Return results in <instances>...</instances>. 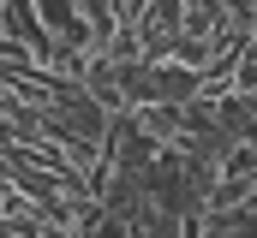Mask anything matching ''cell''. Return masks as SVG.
I'll return each mask as SVG.
<instances>
[{"instance_id": "6da1fadb", "label": "cell", "mask_w": 257, "mask_h": 238, "mask_svg": "<svg viewBox=\"0 0 257 238\" xmlns=\"http://www.w3.org/2000/svg\"><path fill=\"white\" fill-rule=\"evenodd\" d=\"M180 18H186V0H150L144 18H138V54L168 60V42L180 36Z\"/></svg>"}, {"instance_id": "7a4b0ae2", "label": "cell", "mask_w": 257, "mask_h": 238, "mask_svg": "<svg viewBox=\"0 0 257 238\" xmlns=\"http://www.w3.org/2000/svg\"><path fill=\"white\" fill-rule=\"evenodd\" d=\"M30 6H36V24H42L60 48H78V54H90V48H96V36H90V24L78 18V6H72V0H30Z\"/></svg>"}, {"instance_id": "3957f363", "label": "cell", "mask_w": 257, "mask_h": 238, "mask_svg": "<svg viewBox=\"0 0 257 238\" xmlns=\"http://www.w3.org/2000/svg\"><path fill=\"white\" fill-rule=\"evenodd\" d=\"M132 125H138L156 149H174V137H180V108H132Z\"/></svg>"}]
</instances>
